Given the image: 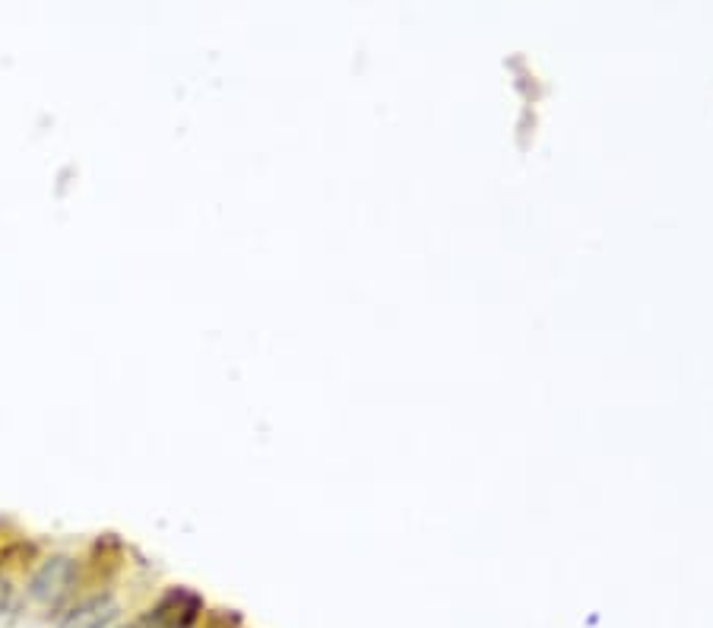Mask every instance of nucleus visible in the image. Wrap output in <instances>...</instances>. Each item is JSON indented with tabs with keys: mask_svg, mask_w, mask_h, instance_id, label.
Wrapping results in <instances>:
<instances>
[{
	"mask_svg": "<svg viewBox=\"0 0 713 628\" xmlns=\"http://www.w3.org/2000/svg\"><path fill=\"white\" fill-rule=\"evenodd\" d=\"M80 581V565L70 556H51L45 559L29 581V597L35 603H42L45 609H61Z\"/></svg>",
	"mask_w": 713,
	"mask_h": 628,
	"instance_id": "f257e3e1",
	"label": "nucleus"
},
{
	"mask_svg": "<svg viewBox=\"0 0 713 628\" xmlns=\"http://www.w3.org/2000/svg\"><path fill=\"white\" fill-rule=\"evenodd\" d=\"M203 597L191 587H168L165 594L146 609L140 628H194L203 619Z\"/></svg>",
	"mask_w": 713,
	"mask_h": 628,
	"instance_id": "f03ea898",
	"label": "nucleus"
},
{
	"mask_svg": "<svg viewBox=\"0 0 713 628\" xmlns=\"http://www.w3.org/2000/svg\"><path fill=\"white\" fill-rule=\"evenodd\" d=\"M118 613V600L108 590H99V594H89L77 606H70L61 619V628H111Z\"/></svg>",
	"mask_w": 713,
	"mask_h": 628,
	"instance_id": "7ed1b4c3",
	"label": "nucleus"
},
{
	"mask_svg": "<svg viewBox=\"0 0 713 628\" xmlns=\"http://www.w3.org/2000/svg\"><path fill=\"white\" fill-rule=\"evenodd\" d=\"M86 562H89V581L108 584L121 571V565H124V546H121V540L115 537V533H105V537H99L96 543L89 546V559Z\"/></svg>",
	"mask_w": 713,
	"mask_h": 628,
	"instance_id": "20e7f679",
	"label": "nucleus"
},
{
	"mask_svg": "<svg viewBox=\"0 0 713 628\" xmlns=\"http://www.w3.org/2000/svg\"><path fill=\"white\" fill-rule=\"evenodd\" d=\"M35 556H39V546H35V543H26V540H16V543H10V546L0 549V565H13V568H20V565L35 562Z\"/></svg>",
	"mask_w": 713,
	"mask_h": 628,
	"instance_id": "39448f33",
	"label": "nucleus"
},
{
	"mask_svg": "<svg viewBox=\"0 0 713 628\" xmlns=\"http://www.w3.org/2000/svg\"><path fill=\"white\" fill-rule=\"evenodd\" d=\"M10 603H13V584H10L7 575H0V619H4V613L10 609Z\"/></svg>",
	"mask_w": 713,
	"mask_h": 628,
	"instance_id": "423d86ee",
	"label": "nucleus"
},
{
	"mask_svg": "<svg viewBox=\"0 0 713 628\" xmlns=\"http://www.w3.org/2000/svg\"><path fill=\"white\" fill-rule=\"evenodd\" d=\"M124 628H140V622H137V625H124Z\"/></svg>",
	"mask_w": 713,
	"mask_h": 628,
	"instance_id": "0eeeda50",
	"label": "nucleus"
}]
</instances>
